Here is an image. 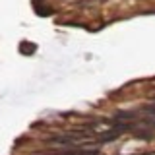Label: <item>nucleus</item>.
I'll use <instances>...</instances> for the list:
<instances>
[{"mask_svg": "<svg viewBox=\"0 0 155 155\" xmlns=\"http://www.w3.org/2000/svg\"><path fill=\"white\" fill-rule=\"evenodd\" d=\"M118 132L116 130H107V132H103V134H99V138H97V143H109V142H114L116 138H118Z\"/></svg>", "mask_w": 155, "mask_h": 155, "instance_id": "nucleus-2", "label": "nucleus"}, {"mask_svg": "<svg viewBox=\"0 0 155 155\" xmlns=\"http://www.w3.org/2000/svg\"><path fill=\"white\" fill-rule=\"evenodd\" d=\"M39 155H99V149H84V147H66L51 153H39Z\"/></svg>", "mask_w": 155, "mask_h": 155, "instance_id": "nucleus-1", "label": "nucleus"}, {"mask_svg": "<svg viewBox=\"0 0 155 155\" xmlns=\"http://www.w3.org/2000/svg\"><path fill=\"white\" fill-rule=\"evenodd\" d=\"M136 138H140V140H151V136H153V130H145V128H140V130H136Z\"/></svg>", "mask_w": 155, "mask_h": 155, "instance_id": "nucleus-3", "label": "nucleus"}]
</instances>
